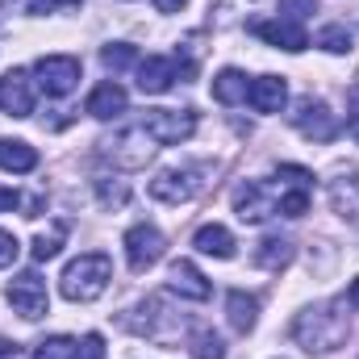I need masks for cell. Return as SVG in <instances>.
<instances>
[{
    "label": "cell",
    "instance_id": "6da1fadb",
    "mask_svg": "<svg viewBox=\"0 0 359 359\" xmlns=\"http://www.w3.org/2000/svg\"><path fill=\"white\" fill-rule=\"evenodd\" d=\"M292 339L301 351L309 355H330L347 343V313H339L334 301H322V305H309L297 313L292 322Z\"/></svg>",
    "mask_w": 359,
    "mask_h": 359
},
{
    "label": "cell",
    "instance_id": "7a4b0ae2",
    "mask_svg": "<svg viewBox=\"0 0 359 359\" xmlns=\"http://www.w3.org/2000/svg\"><path fill=\"white\" fill-rule=\"evenodd\" d=\"M109 280H113V259L100 255V251H88V255H80V259H72V264L63 268L59 288H63L67 301L88 305V301H96V297L109 288Z\"/></svg>",
    "mask_w": 359,
    "mask_h": 359
},
{
    "label": "cell",
    "instance_id": "3957f363",
    "mask_svg": "<svg viewBox=\"0 0 359 359\" xmlns=\"http://www.w3.org/2000/svg\"><path fill=\"white\" fill-rule=\"evenodd\" d=\"M142 130L159 142V147H180L196 134V113L192 109H147L142 113Z\"/></svg>",
    "mask_w": 359,
    "mask_h": 359
},
{
    "label": "cell",
    "instance_id": "277c9868",
    "mask_svg": "<svg viewBox=\"0 0 359 359\" xmlns=\"http://www.w3.org/2000/svg\"><path fill=\"white\" fill-rule=\"evenodd\" d=\"M4 297H8V305H13L25 322H38V318H46V309H50V292H46V280H42L38 271L13 276L8 288H4Z\"/></svg>",
    "mask_w": 359,
    "mask_h": 359
},
{
    "label": "cell",
    "instance_id": "5b68a950",
    "mask_svg": "<svg viewBox=\"0 0 359 359\" xmlns=\"http://www.w3.org/2000/svg\"><path fill=\"white\" fill-rule=\"evenodd\" d=\"M159 151V142L142 130V126H134V130H121L117 138H109L104 147H100V155L109 159V163H117V168H142L151 155Z\"/></svg>",
    "mask_w": 359,
    "mask_h": 359
},
{
    "label": "cell",
    "instance_id": "8992f818",
    "mask_svg": "<svg viewBox=\"0 0 359 359\" xmlns=\"http://www.w3.org/2000/svg\"><path fill=\"white\" fill-rule=\"evenodd\" d=\"M34 76H38V88L46 92V96H67V92L80 84L84 67H80L76 55H42L34 63Z\"/></svg>",
    "mask_w": 359,
    "mask_h": 359
},
{
    "label": "cell",
    "instance_id": "52a82bcc",
    "mask_svg": "<svg viewBox=\"0 0 359 359\" xmlns=\"http://www.w3.org/2000/svg\"><path fill=\"white\" fill-rule=\"evenodd\" d=\"M288 117H292V126H297L305 138H313V142H334V138H339V117H334L330 104L318 100V96L297 100V109H292Z\"/></svg>",
    "mask_w": 359,
    "mask_h": 359
},
{
    "label": "cell",
    "instance_id": "ba28073f",
    "mask_svg": "<svg viewBox=\"0 0 359 359\" xmlns=\"http://www.w3.org/2000/svg\"><path fill=\"white\" fill-rule=\"evenodd\" d=\"M121 247H126V264L134 271H147L155 268L159 259H163V251H168V238L155 230V226H130L126 230V238H121Z\"/></svg>",
    "mask_w": 359,
    "mask_h": 359
},
{
    "label": "cell",
    "instance_id": "9c48e42d",
    "mask_svg": "<svg viewBox=\"0 0 359 359\" xmlns=\"http://www.w3.org/2000/svg\"><path fill=\"white\" fill-rule=\"evenodd\" d=\"M201 184H205L201 168H168V172H159L151 180V196L163 201V205H184L201 192Z\"/></svg>",
    "mask_w": 359,
    "mask_h": 359
},
{
    "label": "cell",
    "instance_id": "30bf717a",
    "mask_svg": "<svg viewBox=\"0 0 359 359\" xmlns=\"http://www.w3.org/2000/svg\"><path fill=\"white\" fill-rule=\"evenodd\" d=\"M276 209H280V196L271 192V184H264V180H247V184L234 192V213H238V222L259 226V222H268Z\"/></svg>",
    "mask_w": 359,
    "mask_h": 359
},
{
    "label": "cell",
    "instance_id": "8fae6325",
    "mask_svg": "<svg viewBox=\"0 0 359 359\" xmlns=\"http://www.w3.org/2000/svg\"><path fill=\"white\" fill-rule=\"evenodd\" d=\"M251 34H259L268 46L288 50V55H301V50L309 46V38H305L301 21H288V17H280V21H255V25H251Z\"/></svg>",
    "mask_w": 359,
    "mask_h": 359
},
{
    "label": "cell",
    "instance_id": "7c38bea8",
    "mask_svg": "<svg viewBox=\"0 0 359 359\" xmlns=\"http://www.w3.org/2000/svg\"><path fill=\"white\" fill-rule=\"evenodd\" d=\"M0 113H8V117H29L34 113V88H29L25 72L0 76Z\"/></svg>",
    "mask_w": 359,
    "mask_h": 359
},
{
    "label": "cell",
    "instance_id": "4fadbf2b",
    "mask_svg": "<svg viewBox=\"0 0 359 359\" xmlns=\"http://www.w3.org/2000/svg\"><path fill=\"white\" fill-rule=\"evenodd\" d=\"M247 100H251L255 113H280V109L288 104V84H284V76H259V80H251Z\"/></svg>",
    "mask_w": 359,
    "mask_h": 359
},
{
    "label": "cell",
    "instance_id": "5bb4252c",
    "mask_svg": "<svg viewBox=\"0 0 359 359\" xmlns=\"http://www.w3.org/2000/svg\"><path fill=\"white\" fill-rule=\"evenodd\" d=\"M326 192H330V209H334L343 222H359V172L334 176Z\"/></svg>",
    "mask_w": 359,
    "mask_h": 359
},
{
    "label": "cell",
    "instance_id": "9a60e30c",
    "mask_svg": "<svg viewBox=\"0 0 359 359\" xmlns=\"http://www.w3.org/2000/svg\"><path fill=\"white\" fill-rule=\"evenodd\" d=\"M172 84H176V63H172V59L151 55V59L138 63V88L147 92V96H163Z\"/></svg>",
    "mask_w": 359,
    "mask_h": 359
},
{
    "label": "cell",
    "instance_id": "2e32d148",
    "mask_svg": "<svg viewBox=\"0 0 359 359\" xmlns=\"http://www.w3.org/2000/svg\"><path fill=\"white\" fill-rule=\"evenodd\" d=\"M126 104H130V96L126 88L117 84V80H104V84H96L88 96V113L96 121H109V117H121L126 113Z\"/></svg>",
    "mask_w": 359,
    "mask_h": 359
},
{
    "label": "cell",
    "instance_id": "e0dca14e",
    "mask_svg": "<svg viewBox=\"0 0 359 359\" xmlns=\"http://www.w3.org/2000/svg\"><path fill=\"white\" fill-rule=\"evenodd\" d=\"M226 322H230V330H234V334H251V330H255V322H259V301H255L251 292L234 288V292L226 297Z\"/></svg>",
    "mask_w": 359,
    "mask_h": 359
},
{
    "label": "cell",
    "instance_id": "ac0fdd59",
    "mask_svg": "<svg viewBox=\"0 0 359 359\" xmlns=\"http://www.w3.org/2000/svg\"><path fill=\"white\" fill-rule=\"evenodd\" d=\"M192 247L201 251V255H213V259H234V234L226 230V226H217V222H209V226H201L196 234H192Z\"/></svg>",
    "mask_w": 359,
    "mask_h": 359
},
{
    "label": "cell",
    "instance_id": "d6986e66",
    "mask_svg": "<svg viewBox=\"0 0 359 359\" xmlns=\"http://www.w3.org/2000/svg\"><path fill=\"white\" fill-rule=\"evenodd\" d=\"M172 292L180 297H188V301H209V292H213V284L196 271V264H188V259H180L172 264Z\"/></svg>",
    "mask_w": 359,
    "mask_h": 359
},
{
    "label": "cell",
    "instance_id": "ffe728a7",
    "mask_svg": "<svg viewBox=\"0 0 359 359\" xmlns=\"http://www.w3.org/2000/svg\"><path fill=\"white\" fill-rule=\"evenodd\" d=\"M0 168L25 176V172L38 168V151L29 142H21V138H0Z\"/></svg>",
    "mask_w": 359,
    "mask_h": 359
},
{
    "label": "cell",
    "instance_id": "44dd1931",
    "mask_svg": "<svg viewBox=\"0 0 359 359\" xmlns=\"http://www.w3.org/2000/svg\"><path fill=\"white\" fill-rule=\"evenodd\" d=\"M247 76L238 72V67H222L217 76H213V100L217 104H238V100H247Z\"/></svg>",
    "mask_w": 359,
    "mask_h": 359
},
{
    "label": "cell",
    "instance_id": "7402d4cb",
    "mask_svg": "<svg viewBox=\"0 0 359 359\" xmlns=\"http://www.w3.org/2000/svg\"><path fill=\"white\" fill-rule=\"evenodd\" d=\"M292 259V243L288 238H264L259 251H255V264L259 268H284Z\"/></svg>",
    "mask_w": 359,
    "mask_h": 359
},
{
    "label": "cell",
    "instance_id": "603a6c76",
    "mask_svg": "<svg viewBox=\"0 0 359 359\" xmlns=\"http://www.w3.org/2000/svg\"><path fill=\"white\" fill-rule=\"evenodd\" d=\"M63 238H67V230H63V226H50L46 234H38V238H34L29 255H34L38 264H50V259H55V255L63 251Z\"/></svg>",
    "mask_w": 359,
    "mask_h": 359
},
{
    "label": "cell",
    "instance_id": "cb8c5ba5",
    "mask_svg": "<svg viewBox=\"0 0 359 359\" xmlns=\"http://www.w3.org/2000/svg\"><path fill=\"white\" fill-rule=\"evenodd\" d=\"M100 63L117 76V72H126V67H134V63H138V50H134L130 42H109V46L100 50Z\"/></svg>",
    "mask_w": 359,
    "mask_h": 359
},
{
    "label": "cell",
    "instance_id": "d4e9b609",
    "mask_svg": "<svg viewBox=\"0 0 359 359\" xmlns=\"http://www.w3.org/2000/svg\"><path fill=\"white\" fill-rule=\"evenodd\" d=\"M76 339H67V334H55V339H42L38 347H34V359H76Z\"/></svg>",
    "mask_w": 359,
    "mask_h": 359
},
{
    "label": "cell",
    "instance_id": "484cf974",
    "mask_svg": "<svg viewBox=\"0 0 359 359\" xmlns=\"http://www.w3.org/2000/svg\"><path fill=\"white\" fill-rule=\"evenodd\" d=\"M192 359H226V343L213 330H196L192 334Z\"/></svg>",
    "mask_w": 359,
    "mask_h": 359
},
{
    "label": "cell",
    "instance_id": "4316f807",
    "mask_svg": "<svg viewBox=\"0 0 359 359\" xmlns=\"http://www.w3.org/2000/svg\"><path fill=\"white\" fill-rule=\"evenodd\" d=\"M318 46L330 50V55H351V34H347V25H326V29L318 34Z\"/></svg>",
    "mask_w": 359,
    "mask_h": 359
},
{
    "label": "cell",
    "instance_id": "83f0119b",
    "mask_svg": "<svg viewBox=\"0 0 359 359\" xmlns=\"http://www.w3.org/2000/svg\"><path fill=\"white\" fill-rule=\"evenodd\" d=\"M96 196H100V205L121 209V205L130 201V188H126L121 180H113V184H109V176H100V180H96Z\"/></svg>",
    "mask_w": 359,
    "mask_h": 359
},
{
    "label": "cell",
    "instance_id": "f1b7e54d",
    "mask_svg": "<svg viewBox=\"0 0 359 359\" xmlns=\"http://www.w3.org/2000/svg\"><path fill=\"white\" fill-rule=\"evenodd\" d=\"M309 209V188H292V192H280V213L284 217H301Z\"/></svg>",
    "mask_w": 359,
    "mask_h": 359
},
{
    "label": "cell",
    "instance_id": "f546056e",
    "mask_svg": "<svg viewBox=\"0 0 359 359\" xmlns=\"http://www.w3.org/2000/svg\"><path fill=\"white\" fill-rule=\"evenodd\" d=\"M280 13H284L288 21H301V17L318 13V0H280Z\"/></svg>",
    "mask_w": 359,
    "mask_h": 359
},
{
    "label": "cell",
    "instance_id": "4dcf8cb0",
    "mask_svg": "<svg viewBox=\"0 0 359 359\" xmlns=\"http://www.w3.org/2000/svg\"><path fill=\"white\" fill-rule=\"evenodd\" d=\"M76 359H104V339L100 334H84V343L76 347Z\"/></svg>",
    "mask_w": 359,
    "mask_h": 359
},
{
    "label": "cell",
    "instance_id": "1f68e13d",
    "mask_svg": "<svg viewBox=\"0 0 359 359\" xmlns=\"http://www.w3.org/2000/svg\"><path fill=\"white\" fill-rule=\"evenodd\" d=\"M17 251H21V243H17V234H8V230H0V268H8V264L17 259Z\"/></svg>",
    "mask_w": 359,
    "mask_h": 359
},
{
    "label": "cell",
    "instance_id": "d6a6232c",
    "mask_svg": "<svg viewBox=\"0 0 359 359\" xmlns=\"http://www.w3.org/2000/svg\"><path fill=\"white\" fill-rule=\"evenodd\" d=\"M38 13H59V8H76L80 0H29Z\"/></svg>",
    "mask_w": 359,
    "mask_h": 359
},
{
    "label": "cell",
    "instance_id": "836d02e7",
    "mask_svg": "<svg viewBox=\"0 0 359 359\" xmlns=\"http://www.w3.org/2000/svg\"><path fill=\"white\" fill-rule=\"evenodd\" d=\"M21 205V196L13 192V188H0V213H8V209H17Z\"/></svg>",
    "mask_w": 359,
    "mask_h": 359
},
{
    "label": "cell",
    "instance_id": "e575fe53",
    "mask_svg": "<svg viewBox=\"0 0 359 359\" xmlns=\"http://www.w3.org/2000/svg\"><path fill=\"white\" fill-rule=\"evenodd\" d=\"M0 359H25V355H21V347H17V343L0 339Z\"/></svg>",
    "mask_w": 359,
    "mask_h": 359
},
{
    "label": "cell",
    "instance_id": "d590c367",
    "mask_svg": "<svg viewBox=\"0 0 359 359\" xmlns=\"http://www.w3.org/2000/svg\"><path fill=\"white\" fill-rule=\"evenodd\" d=\"M347 305H351V309H359V276L351 280V288H347Z\"/></svg>",
    "mask_w": 359,
    "mask_h": 359
},
{
    "label": "cell",
    "instance_id": "8d00e7d4",
    "mask_svg": "<svg viewBox=\"0 0 359 359\" xmlns=\"http://www.w3.org/2000/svg\"><path fill=\"white\" fill-rule=\"evenodd\" d=\"M159 4V13H180L184 8V0H155Z\"/></svg>",
    "mask_w": 359,
    "mask_h": 359
},
{
    "label": "cell",
    "instance_id": "74e56055",
    "mask_svg": "<svg viewBox=\"0 0 359 359\" xmlns=\"http://www.w3.org/2000/svg\"><path fill=\"white\" fill-rule=\"evenodd\" d=\"M347 130H351V138H359V113H351V117H347Z\"/></svg>",
    "mask_w": 359,
    "mask_h": 359
}]
</instances>
